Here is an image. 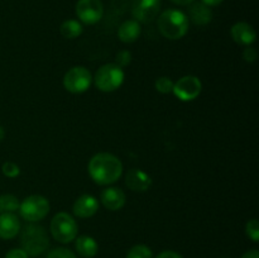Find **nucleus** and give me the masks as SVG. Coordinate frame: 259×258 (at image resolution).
<instances>
[{
	"instance_id": "cd10ccee",
	"label": "nucleus",
	"mask_w": 259,
	"mask_h": 258,
	"mask_svg": "<svg viewBox=\"0 0 259 258\" xmlns=\"http://www.w3.org/2000/svg\"><path fill=\"white\" fill-rule=\"evenodd\" d=\"M5 258H28V254L23 249L19 248H14V249H10L7 253Z\"/></svg>"
},
{
	"instance_id": "a878e982",
	"label": "nucleus",
	"mask_w": 259,
	"mask_h": 258,
	"mask_svg": "<svg viewBox=\"0 0 259 258\" xmlns=\"http://www.w3.org/2000/svg\"><path fill=\"white\" fill-rule=\"evenodd\" d=\"M115 60L116 65H118L119 67H126V66L132 62V53L129 52V51H120V52L116 55Z\"/></svg>"
},
{
	"instance_id": "dca6fc26",
	"label": "nucleus",
	"mask_w": 259,
	"mask_h": 258,
	"mask_svg": "<svg viewBox=\"0 0 259 258\" xmlns=\"http://www.w3.org/2000/svg\"><path fill=\"white\" fill-rule=\"evenodd\" d=\"M189 15L190 19L196 25H206L212 19V12L210 7L202 3H194L189 8Z\"/></svg>"
},
{
	"instance_id": "bb28decb",
	"label": "nucleus",
	"mask_w": 259,
	"mask_h": 258,
	"mask_svg": "<svg viewBox=\"0 0 259 258\" xmlns=\"http://www.w3.org/2000/svg\"><path fill=\"white\" fill-rule=\"evenodd\" d=\"M258 57V52L257 50H255L254 47H250V46H248L247 48L244 50V52H243V58H244L247 62H254L255 60H257Z\"/></svg>"
},
{
	"instance_id": "6e6552de",
	"label": "nucleus",
	"mask_w": 259,
	"mask_h": 258,
	"mask_svg": "<svg viewBox=\"0 0 259 258\" xmlns=\"http://www.w3.org/2000/svg\"><path fill=\"white\" fill-rule=\"evenodd\" d=\"M201 81L196 76H184L177 82L174 83L172 93L182 101H191L196 99L201 93Z\"/></svg>"
},
{
	"instance_id": "5701e85b",
	"label": "nucleus",
	"mask_w": 259,
	"mask_h": 258,
	"mask_svg": "<svg viewBox=\"0 0 259 258\" xmlns=\"http://www.w3.org/2000/svg\"><path fill=\"white\" fill-rule=\"evenodd\" d=\"M247 235L253 240V242H258L259 240V223L257 219H252L247 223Z\"/></svg>"
},
{
	"instance_id": "423d86ee",
	"label": "nucleus",
	"mask_w": 259,
	"mask_h": 258,
	"mask_svg": "<svg viewBox=\"0 0 259 258\" xmlns=\"http://www.w3.org/2000/svg\"><path fill=\"white\" fill-rule=\"evenodd\" d=\"M19 211L28 222H39L50 212V202L42 195H30L19 204Z\"/></svg>"
},
{
	"instance_id": "20e7f679",
	"label": "nucleus",
	"mask_w": 259,
	"mask_h": 258,
	"mask_svg": "<svg viewBox=\"0 0 259 258\" xmlns=\"http://www.w3.org/2000/svg\"><path fill=\"white\" fill-rule=\"evenodd\" d=\"M124 81V71L116 63L103 65L95 73V85L104 93H111L121 86Z\"/></svg>"
},
{
	"instance_id": "4468645a",
	"label": "nucleus",
	"mask_w": 259,
	"mask_h": 258,
	"mask_svg": "<svg viewBox=\"0 0 259 258\" xmlns=\"http://www.w3.org/2000/svg\"><path fill=\"white\" fill-rule=\"evenodd\" d=\"M20 222L18 217L13 212H3L0 214V238L2 239H12L19 233Z\"/></svg>"
},
{
	"instance_id": "7ed1b4c3",
	"label": "nucleus",
	"mask_w": 259,
	"mask_h": 258,
	"mask_svg": "<svg viewBox=\"0 0 259 258\" xmlns=\"http://www.w3.org/2000/svg\"><path fill=\"white\" fill-rule=\"evenodd\" d=\"M22 247L28 255H39L47 249L50 240L43 227L35 224L27 225L22 232Z\"/></svg>"
},
{
	"instance_id": "2eb2a0df",
	"label": "nucleus",
	"mask_w": 259,
	"mask_h": 258,
	"mask_svg": "<svg viewBox=\"0 0 259 258\" xmlns=\"http://www.w3.org/2000/svg\"><path fill=\"white\" fill-rule=\"evenodd\" d=\"M232 37L239 45L250 46L257 38L254 28L245 22H239L232 27Z\"/></svg>"
},
{
	"instance_id": "f8f14e48",
	"label": "nucleus",
	"mask_w": 259,
	"mask_h": 258,
	"mask_svg": "<svg viewBox=\"0 0 259 258\" xmlns=\"http://www.w3.org/2000/svg\"><path fill=\"white\" fill-rule=\"evenodd\" d=\"M101 202L111 211L121 209L125 205V194L119 187H108L101 192Z\"/></svg>"
},
{
	"instance_id": "f03ea898",
	"label": "nucleus",
	"mask_w": 259,
	"mask_h": 258,
	"mask_svg": "<svg viewBox=\"0 0 259 258\" xmlns=\"http://www.w3.org/2000/svg\"><path fill=\"white\" fill-rule=\"evenodd\" d=\"M158 29L168 39H180L189 30V19L181 10L168 9L158 17Z\"/></svg>"
},
{
	"instance_id": "f3484780",
	"label": "nucleus",
	"mask_w": 259,
	"mask_h": 258,
	"mask_svg": "<svg viewBox=\"0 0 259 258\" xmlns=\"http://www.w3.org/2000/svg\"><path fill=\"white\" fill-rule=\"evenodd\" d=\"M141 35V25L137 20H125L118 29V37L124 43H133Z\"/></svg>"
},
{
	"instance_id": "f257e3e1",
	"label": "nucleus",
	"mask_w": 259,
	"mask_h": 258,
	"mask_svg": "<svg viewBox=\"0 0 259 258\" xmlns=\"http://www.w3.org/2000/svg\"><path fill=\"white\" fill-rule=\"evenodd\" d=\"M123 172L120 159L111 153H98L89 162V174L99 185L114 184Z\"/></svg>"
},
{
	"instance_id": "473e14b6",
	"label": "nucleus",
	"mask_w": 259,
	"mask_h": 258,
	"mask_svg": "<svg viewBox=\"0 0 259 258\" xmlns=\"http://www.w3.org/2000/svg\"><path fill=\"white\" fill-rule=\"evenodd\" d=\"M4 136H5L4 128H3V126H0V141H3V138H4Z\"/></svg>"
},
{
	"instance_id": "c85d7f7f",
	"label": "nucleus",
	"mask_w": 259,
	"mask_h": 258,
	"mask_svg": "<svg viewBox=\"0 0 259 258\" xmlns=\"http://www.w3.org/2000/svg\"><path fill=\"white\" fill-rule=\"evenodd\" d=\"M156 258H182L179 253L172 252V250H166V252H162L161 254L157 255Z\"/></svg>"
},
{
	"instance_id": "9d476101",
	"label": "nucleus",
	"mask_w": 259,
	"mask_h": 258,
	"mask_svg": "<svg viewBox=\"0 0 259 258\" xmlns=\"http://www.w3.org/2000/svg\"><path fill=\"white\" fill-rule=\"evenodd\" d=\"M161 9V0H132V14L137 22L151 23Z\"/></svg>"
},
{
	"instance_id": "7c9ffc66",
	"label": "nucleus",
	"mask_w": 259,
	"mask_h": 258,
	"mask_svg": "<svg viewBox=\"0 0 259 258\" xmlns=\"http://www.w3.org/2000/svg\"><path fill=\"white\" fill-rule=\"evenodd\" d=\"M201 3L207 7H217V5L222 4L223 0H201Z\"/></svg>"
},
{
	"instance_id": "1a4fd4ad",
	"label": "nucleus",
	"mask_w": 259,
	"mask_h": 258,
	"mask_svg": "<svg viewBox=\"0 0 259 258\" xmlns=\"http://www.w3.org/2000/svg\"><path fill=\"white\" fill-rule=\"evenodd\" d=\"M76 14L85 24H95L103 18L104 7L101 0H78Z\"/></svg>"
},
{
	"instance_id": "0eeeda50",
	"label": "nucleus",
	"mask_w": 259,
	"mask_h": 258,
	"mask_svg": "<svg viewBox=\"0 0 259 258\" xmlns=\"http://www.w3.org/2000/svg\"><path fill=\"white\" fill-rule=\"evenodd\" d=\"M91 73L83 66H76L68 70L63 76V86L72 94L85 93L91 85Z\"/></svg>"
},
{
	"instance_id": "a211bd4d",
	"label": "nucleus",
	"mask_w": 259,
	"mask_h": 258,
	"mask_svg": "<svg viewBox=\"0 0 259 258\" xmlns=\"http://www.w3.org/2000/svg\"><path fill=\"white\" fill-rule=\"evenodd\" d=\"M76 250L85 258H91L98 253V243L89 235H81L76 240Z\"/></svg>"
},
{
	"instance_id": "b1692460",
	"label": "nucleus",
	"mask_w": 259,
	"mask_h": 258,
	"mask_svg": "<svg viewBox=\"0 0 259 258\" xmlns=\"http://www.w3.org/2000/svg\"><path fill=\"white\" fill-rule=\"evenodd\" d=\"M47 258H76V255L67 248H56L48 253Z\"/></svg>"
},
{
	"instance_id": "39448f33",
	"label": "nucleus",
	"mask_w": 259,
	"mask_h": 258,
	"mask_svg": "<svg viewBox=\"0 0 259 258\" xmlns=\"http://www.w3.org/2000/svg\"><path fill=\"white\" fill-rule=\"evenodd\" d=\"M77 223L67 212H58L51 222V233L60 243H70L77 235Z\"/></svg>"
},
{
	"instance_id": "412c9836",
	"label": "nucleus",
	"mask_w": 259,
	"mask_h": 258,
	"mask_svg": "<svg viewBox=\"0 0 259 258\" xmlns=\"http://www.w3.org/2000/svg\"><path fill=\"white\" fill-rule=\"evenodd\" d=\"M126 258H152V250L143 244L134 245L126 254Z\"/></svg>"
},
{
	"instance_id": "6ab92c4d",
	"label": "nucleus",
	"mask_w": 259,
	"mask_h": 258,
	"mask_svg": "<svg viewBox=\"0 0 259 258\" xmlns=\"http://www.w3.org/2000/svg\"><path fill=\"white\" fill-rule=\"evenodd\" d=\"M60 32L62 34L63 38H67V39H75V38L80 37L81 33H82V25L81 23H78L75 19H68L61 24Z\"/></svg>"
},
{
	"instance_id": "ddd939ff",
	"label": "nucleus",
	"mask_w": 259,
	"mask_h": 258,
	"mask_svg": "<svg viewBox=\"0 0 259 258\" xmlns=\"http://www.w3.org/2000/svg\"><path fill=\"white\" fill-rule=\"evenodd\" d=\"M73 214L78 218H90L99 210V202L91 195H82L73 204Z\"/></svg>"
},
{
	"instance_id": "4be33fe9",
	"label": "nucleus",
	"mask_w": 259,
	"mask_h": 258,
	"mask_svg": "<svg viewBox=\"0 0 259 258\" xmlns=\"http://www.w3.org/2000/svg\"><path fill=\"white\" fill-rule=\"evenodd\" d=\"M154 85H156L157 91H159V93L162 94H169L172 93V90H174V82H172L171 78L166 77V76L157 78Z\"/></svg>"
},
{
	"instance_id": "aec40b11",
	"label": "nucleus",
	"mask_w": 259,
	"mask_h": 258,
	"mask_svg": "<svg viewBox=\"0 0 259 258\" xmlns=\"http://www.w3.org/2000/svg\"><path fill=\"white\" fill-rule=\"evenodd\" d=\"M19 209V201L14 195H2L0 196V214L13 212Z\"/></svg>"
},
{
	"instance_id": "2f4dec72",
	"label": "nucleus",
	"mask_w": 259,
	"mask_h": 258,
	"mask_svg": "<svg viewBox=\"0 0 259 258\" xmlns=\"http://www.w3.org/2000/svg\"><path fill=\"white\" fill-rule=\"evenodd\" d=\"M171 2L175 3V4H177V5H189V4H191L194 0H171Z\"/></svg>"
},
{
	"instance_id": "9b49d317",
	"label": "nucleus",
	"mask_w": 259,
	"mask_h": 258,
	"mask_svg": "<svg viewBox=\"0 0 259 258\" xmlns=\"http://www.w3.org/2000/svg\"><path fill=\"white\" fill-rule=\"evenodd\" d=\"M125 185L132 191L143 192L151 187L152 180L148 174L139 168H132L125 176Z\"/></svg>"
},
{
	"instance_id": "393cba45",
	"label": "nucleus",
	"mask_w": 259,
	"mask_h": 258,
	"mask_svg": "<svg viewBox=\"0 0 259 258\" xmlns=\"http://www.w3.org/2000/svg\"><path fill=\"white\" fill-rule=\"evenodd\" d=\"M2 171L7 177H17L20 174L19 166L13 162H5L2 167Z\"/></svg>"
},
{
	"instance_id": "c756f323",
	"label": "nucleus",
	"mask_w": 259,
	"mask_h": 258,
	"mask_svg": "<svg viewBox=\"0 0 259 258\" xmlns=\"http://www.w3.org/2000/svg\"><path fill=\"white\" fill-rule=\"evenodd\" d=\"M242 258H259V252L257 249H252V250H248L243 254Z\"/></svg>"
}]
</instances>
